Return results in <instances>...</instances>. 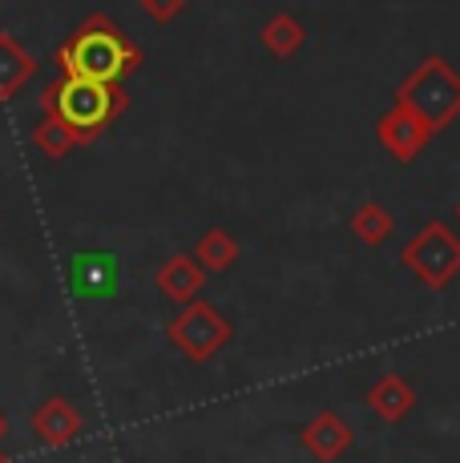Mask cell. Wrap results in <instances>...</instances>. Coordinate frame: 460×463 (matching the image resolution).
<instances>
[{
  "instance_id": "cell-1",
  "label": "cell",
  "mask_w": 460,
  "mask_h": 463,
  "mask_svg": "<svg viewBox=\"0 0 460 463\" xmlns=\"http://www.w3.org/2000/svg\"><path fill=\"white\" fill-rule=\"evenodd\" d=\"M141 52L126 41V33L105 13H93L69 33L65 44H57V65L65 81H93L118 85V77L134 73Z\"/></svg>"
},
{
  "instance_id": "cell-2",
  "label": "cell",
  "mask_w": 460,
  "mask_h": 463,
  "mask_svg": "<svg viewBox=\"0 0 460 463\" xmlns=\"http://www.w3.org/2000/svg\"><path fill=\"white\" fill-rule=\"evenodd\" d=\"M392 105L408 109L412 118L424 121V126L432 129V137H436L440 129H448L460 118V69L448 65L436 52H428L400 81Z\"/></svg>"
},
{
  "instance_id": "cell-3",
  "label": "cell",
  "mask_w": 460,
  "mask_h": 463,
  "mask_svg": "<svg viewBox=\"0 0 460 463\" xmlns=\"http://www.w3.org/2000/svg\"><path fill=\"white\" fill-rule=\"evenodd\" d=\"M41 109L45 113H57L69 129L77 133L81 146L97 141L105 129L113 126L121 109H126V93L121 85H93V81H53L41 97Z\"/></svg>"
},
{
  "instance_id": "cell-4",
  "label": "cell",
  "mask_w": 460,
  "mask_h": 463,
  "mask_svg": "<svg viewBox=\"0 0 460 463\" xmlns=\"http://www.w3.org/2000/svg\"><path fill=\"white\" fill-rule=\"evenodd\" d=\"M400 262L428 290H445L460 274V238L445 222H424V230H416L408 242H404Z\"/></svg>"
},
{
  "instance_id": "cell-5",
  "label": "cell",
  "mask_w": 460,
  "mask_h": 463,
  "mask_svg": "<svg viewBox=\"0 0 460 463\" xmlns=\"http://www.w3.org/2000/svg\"><path fill=\"white\" fill-rule=\"evenodd\" d=\"M230 335H235L230 318L215 307V302H206V298L182 307L178 315L166 323V338H170V343L178 346L186 359H194V363L215 359V354L230 343Z\"/></svg>"
},
{
  "instance_id": "cell-6",
  "label": "cell",
  "mask_w": 460,
  "mask_h": 463,
  "mask_svg": "<svg viewBox=\"0 0 460 463\" xmlns=\"http://www.w3.org/2000/svg\"><path fill=\"white\" fill-rule=\"evenodd\" d=\"M376 137H379V146L388 149V154L396 157V162H416V157L428 149V141H432V129L424 126V121H416L408 109H400V105H392V109L379 118V126H376Z\"/></svg>"
},
{
  "instance_id": "cell-7",
  "label": "cell",
  "mask_w": 460,
  "mask_h": 463,
  "mask_svg": "<svg viewBox=\"0 0 460 463\" xmlns=\"http://www.w3.org/2000/svg\"><path fill=\"white\" fill-rule=\"evenodd\" d=\"M81 411H77L69 399H61V395H53L45 399V403L33 411V420H29V431L37 435V443H45V448H69V443L81 435Z\"/></svg>"
},
{
  "instance_id": "cell-8",
  "label": "cell",
  "mask_w": 460,
  "mask_h": 463,
  "mask_svg": "<svg viewBox=\"0 0 460 463\" xmlns=\"http://www.w3.org/2000/svg\"><path fill=\"white\" fill-rule=\"evenodd\" d=\"M351 427L340 420L335 411H320L315 420H307L299 427V443H303V451H311L320 463H335L343 459L351 451Z\"/></svg>"
},
{
  "instance_id": "cell-9",
  "label": "cell",
  "mask_w": 460,
  "mask_h": 463,
  "mask_svg": "<svg viewBox=\"0 0 460 463\" xmlns=\"http://www.w3.org/2000/svg\"><path fill=\"white\" fill-rule=\"evenodd\" d=\"M202 282H206V270H202V266L194 262L190 254H174V258H166V262L154 270V287H158V295L170 298V302H178V307H190V302H198Z\"/></svg>"
},
{
  "instance_id": "cell-10",
  "label": "cell",
  "mask_w": 460,
  "mask_h": 463,
  "mask_svg": "<svg viewBox=\"0 0 460 463\" xmlns=\"http://www.w3.org/2000/svg\"><path fill=\"white\" fill-rule=\"evenodd\" d=\"M364 403H368L384 423H400L404 415H408L412 407H416V391L408 387V379H404V375H379V379L368 387Z\"/></svg>"
},
{
  "instance_id": "cell-11",
  "label": "cell",
  "mask_w": 460,
  "mask_h": 463,
  "mask_svg": "<svg viewBox=\"0 0 460 463\" xmlns=\"http://www.w3.org/2000/svg\"><path fill=\"white\" fill-rule=\"evenodd\" d=\"M37 73V61L24 49L13 33H0V101L16 97L24 89V81Z\"/></svg>"
},
{
  "instance_id": "cell-12",
  "label": "cell",
  "mask_w": 460,
  "mask_h": 463,
  "mask_svg": "<svg viewBox=\"0 0 460 463\" xmlns=\"http://www.w3.org/2000/svg\"><path fill=\"white\" fill-rule=\"evenodd\" d=\"M69 279H73V287L81 290V295H110L113 282H118V258L113 254H77Z\"/></svg>"
},
{
  "instance_id": "cell-13",
  "label": "cell",
  "mask_w": 460,
  "mask_h": 463,
  "mask_svg": "<svg viewBox=\"0 0 460 463\" xmlns=\"http://www.w3.org/2000/svg\"><path fill=\"white\" fill-rule=\"evenodd\" d=\"M303 41H307L303 21H299V16H291V13H275L259 29V44L271 52V57H279V61L295 57V52L303 49Z\"/></svg>"
},
{
  "instance_id": "cell-14",
  "label": "cell",
  "mask_w": 460,
  "mask_h": 463,
  "mask_svg": "<svg viewBox=\"0 0 460 463\" xmlns=\"http://www.w3.org/2000/svg\"><path fill=\"white\" fill-rule=\"evenodd\" d=\"M29 141L49 157V162H61V157H69L77 146H81V141H77V133L69 129L65 121L57 118V113H41V121L33 126Z\"/></svg>"
},
{
  "instance_id": "cell-15",
  "label": "cell",
  "mask_w": 460,
  "mask_h": 463,
  "mask_svg": "<svg viewBox=\"0 0 460 463\" xmlns=\"http://www.w3.org/2000/svg\"><path fill=\"white\" fill-rule=\"evenodd\" d=\"M194 262H198L202 270H210V274L230 270V266L238 262V242L230 238V230L210 226L206 234L198 238V246H194Z\"/></svg>"
},
{
  "instance_id": "cell-16",
  "label": "cell",
  "mask_w": 460,
  "mask_h": 463,
  "mask_svg": "<svg viewBox=\"0 0 460 463\" xmlns=\"http://www.w3.org/2000/svg\"><path fill=\"white\" fill-rule=\"evenodd\" d=\"M348 226H351V234H356L364 246H379L384 238H392L396 222H392V213L379 206V202H364V206L351 213Z\"/></svg>"
},
{
  "instance_id": "cell-17",
  "label": "cell",
  "mask_w": 460,
  "mask_h": 463,
  "mask_svg": "<svg viewBox=\"0 0 460 463\" xmlns=\"http://www.w3.org/2000/svg\"><path fill=\"white\" fill-rule=\"evenodd\" d=\"M182 8H186L182 0H170V5H158V0H141V13L154 16V21H174Z\"/></svg>"
},
{
  "instance_id": "cell-18",
  "label": "cell",
  "mask_w": 460,
  "mask_h": 463,
  "mask_svg": "<svg viewBox=\"0 0 460 463\" xmlns=\"http://www.w3.org/2000/svg\"><path fill=\"white\" fill-rule=\"evenodd\" d=\"M8 435V420H5V411H0V439Z\"/></svg>"
},
{
  "instance_id": "cell-19",
  "label": "cell",
  "mask_w": 460,
  "mask_h": 463,
  "mask_svg": "<svg viewBox=\"0 0 460 463\" xmlns=\"http://www.w3.org/2000/svg\"><path fill=\"white\" fill-rule=\"evenodd\" d=\"M0 463H13V459H8V456H5V451H0Z\"/></svg>"
},
{
  "instance_id": "cell-20",
  "label": "cell",
  "mask_w": 460,
  "mask_h": 463,
  "mask_svg": "<svg viewBox=\"0 0 460 463\" xmlns=\"http://www.w3.org/2000/svg\"><path fill=\"white\" fill-rule=\"evenodd\" d=\"M456 218H460V206H456Z\"/></svg>"
}]
</instances>
